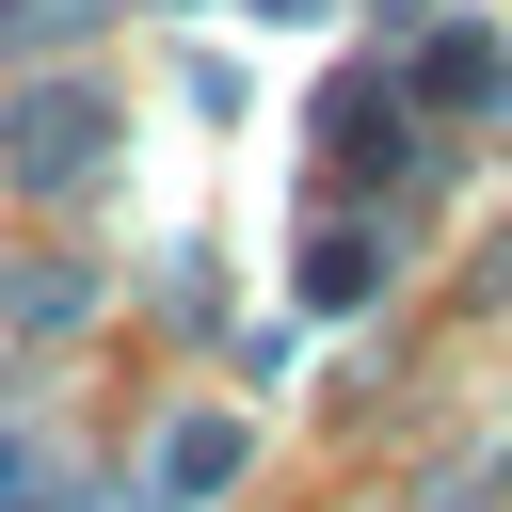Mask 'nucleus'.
Listing matches in <instances>:
<instances>
[{
	"mask_svg": "<svg viewBox=\"0 0 512 512\" xmlns=\"http://www.w3.org/2000/svg\"><path fill=\"white\" fill-rule=\"evenodd\" d=\"M96 144H112V112H96L80 80H48V96L16 112V176H32V192H64V176H96Z\"/></svg>",
	"mask_w": 512,
	"mask_h": 512,
	"instance_id": "nucleus-1",
	"label": "nucleus"
},
{
	"mask_svg": "<svg viewBox=\"0 0 512 512\" xmlns=\"http://www.w3.org/2000/svg\"><path fill=\"white\" fill-rule=\"evenodd\" d=\"M368 288H384V224H368V208H320V240H304V304L336 320V304H368Z\"/></svg>",
	"mask_w": 512,
	"mask_h": 512,
	"instance_id": "nucleus-2",
	"label": "nucleus"
},
{
	"mask_svg": "<svg viewBox=\"0 0 512 512\" xmlns=\"http://www.w3.org/2000/svg\"><path fill=\"white\" fill-rule=\"evenodd\" d=\"M320 128H336V176H352V192H384V176L416 160V128H400V96H384V80H368V96H336Z\"/></svg>",
	"mask_w": 512,
	"mask_h": 512,
	"instance_id": "nucleus-3",
	"label": "nucleus"
},
{
	"mask_svg": "<svg viewBox=\"0 0 512 512\" xmlns=\"http://www.w3.org/2000/svg\"><path fill=\"white\" fill-rule=\"evenodd\" d=\"M224 464H240V432H224V416H176V432H160V464H144V496H160V512H192V496H224Z\"/></svg>",
	"mask_w": 512,
	"mask_h": 512,
	"instance_id": "nucleus-4",
	"label": "nucleus"
},
{
	"mask_svg": "<svg viewBox=\"0 0 512 512\" xmlns=\"http://www.w3.org/2000/svg\"><path fill=\"white\" fill-rule=\"evenodd\" d=\"M416 96H432V112H480V96H496V32H432V48H416Z\"/></svg>",
	"mask_w": 512,
	"mask_h": 512,
	"instance_id": "nucleus-5",
	"label": "nucleus"
},
{
	"mask_svg": "<svg viewBox=\"0 0 512 512\" xmlns=\"http://www.w3.org/2000/svg\"><path fill=\"white\" fill-rule=\"evenodd\" d=\"M0 512H32V464H16V416H0Z\"/></svg>",
	"mask_w": 512,
	"mask_h": 512,
	"instance_id": "nucleus-6",
	"label": "nucleus"
},
{
	"mask_svg": "<svg viewBox=\"0 0 512 512\" xmlns=\"http://www.w3.org/2000/svg\"><path fill=\"white\" fill-rule=\"evenodd\" d=\"M256 16H320V0H256Z\"/></svg>",
	"mask_w": 512,
	"mask_h": 512,
	"instance_id": "nucleus-7",
	"label": "nucleus"
}]
</instances>
